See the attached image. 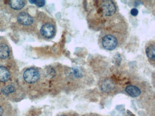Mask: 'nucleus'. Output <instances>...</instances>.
Listing matches in <instances>:
<instances>
[{
	"label": "nucleus",
	"instance_id": "1",
	"mask_svg": "<svg viewBox=\"0 0 155 116\" xmlns=\"http://www.w3.org/2000/svg\"><path fill=\"white\" fill-rule=\"evenodd\" d=\"M30 11L28 8H25L21 11L11 17L10 28L12 30L22 33L36 36L37 32L35 13Z\"/></svg>",
	"mask_w": 155,
	"mask_h": 116
},
{
	"label": "nucleus",
	"instance_id": "2",
	"mask_svg": "<svg viewBox=\"0 0 155 116\" xmlns=\"http://www.w3.org/2000/svg\"><path fill=\"white\" fill-rule=\"evenodd\" d=\"M37 32L35 37L40 40L53 39L57 32L56 23L47 14L36 10L35 13Z\"/></svg>",
	"mask_w": 155,
	"mask_h": 116
},
{
	"label": "nucleus",
	"instance_id": "3",
	"mask_svg": "<svg viewBox=\"0 0 155 116\" xmlns=\"http://www.w3.org/2000/svg\"><path fill=\"white\" fill-rule=\"evenodd\" d=\"M27 5L24 0L0 1V10L11 17L24 10Z\"/></svg>",
	"mask_w": 155,
	"mask_h": 116
},
{
	"label": "nucleus",
	"instance_id": "4",
	"mask_svg": "<svg viewBox=\"0 0 155 116\" xmlns=\"http://www.w3.org/2000/svg\"><path fill=\"white\" fill-rule=\"evenodd\" d=\"M15 60L10 44L7 38L0 36V66Z\"/></svg>",
	"mask_w": 155,
	"mask_h": 116
},
{
	"label": "nucleus",
	"instance_id": "5",
	"mask_svg": "<svg viewBox=\"0 0 155 116\" xmlns=\"http://www.w3.org/2000/svg\"><path fill=\"white\" fill-rule=\"evenodd\" d=\"M102 47L107 50L111 51L115 50L118 44V40L113 34H105L101 39Z\"/></svg>",
	"mask_w": 155,
	"mask_h": 116
},
{
	"label": "nucleus",
	"instance_id": "6",
	"mask_svg": "<svg viewBox=\"0 0 155 116\" xmlns=\"http://www.w3.org/2000/svg\"><path fill=\"white\" fill-rule=\"evenodd\" d=\"M100 8L102 14L107 17H109L115 14L117 10L115 2L111 1H101Z\"/></svg>",
	"mask_w": 155,
	"mask_h": 116
},
{
	"label": "nucleus",
	"instance_id": "7",
	"mask_svg": "<svg viewBox=\"0 0 155 116\" xmlns=\"http://www.w3.org/2000/svg\"><path fill=\"white\" fill-rule=\"evenodd\" d=\"M11 24L10 16L0 10V32L7 31L10 28Z\"/></svg>",
	"mask_w": 155,
	"mask_h": 116
},
{
	"label": "nucleus",
	"instance_id": "8",
	"mask_svg": "<svg viewBox=\"0 0 155 116\" xmlns=\"http://www.w3.org/2000/svg\"><path fill=\"white\" fill-rule=\"evenodd\" d=\"M125 92L130 97L137 98L141 94L140 90L137 86L134 85H129L125 89Z\"/></svg>",
	"mask_w": 155,
	"mask_h": 116
},
{
	"label": "nucleus",
	"instance_id": "9",
	"mask_svg": "<svg viewBox=\"0 0 155 116\" xmlns=\"http://www.w3.org/2000/svg\"><path fill=\"white\" fill-rule=\"evenodd\" d=\"M146 53L147 57L150 60L155 61V45L154 42L148 44L146 48Z\"/></svg>",
	"mask_w": 155,
	"mask_h": 116
},
{
	"label": "nucleus",
	"instance_id": "10",
	"mask_svg": "<svg viewBox=\"0 0 155 116\" xmlns=\"http://www.w3.org/2000/svg\"><path fill=\"white\" fill-rule=\"evenodd\" d=\"M17 90V87L14 83H12L2 88L1 92L5 96H9L10 94L15 93Z\"/></svg>",
	"mask_w": 155,
	"mask_h": 116
},
{
	"label": "nucleus",
	"instance_id": "11",
	"mask_svg": "<svg viewBox=\"0 0 155 116\" xmlns=\"http://www.w3.org/2000/svg\"><path fill=\"white\" fill-rule=\"evenodd\" d=\"M115 87V84L111 80H105L101 83V89L105 92H109L112 91Z\"/></svg>",
	"mask_w": 155,
	"mask_h": 116
},
{
	"label": "nucleus",
	"instance_id": "12",
	"mask_svg": "<svg viewBox=\"0 0 155 116\" xmlns=\"http://www.w3.org/2000/svg\"><path fill=\"white\" fill-rule=\"evenodd\" d=\"M71 74L76 78H81L82 77L83 72L81 69L78 68H73L71 69Z\"/></svg>",
	"mask_w": 155,
	"mask_h": 116
},
{
	"label": "nucleus",
	"instance_id": "13",
	"mask_svg": "<svg viewBox=\"0 0 155 116\" xmlns=\"http://www.w3.org/2000/svg\"><path fill=\"white\" fill-rule=\"evenodd\" d=\"M29 2L32 4H35V5L39 7H41L44 6L45 5V3H46L45 1H41V0H39V1H29Z\"/></svg>",
	"mask_w": 155,
	"mask_h": 116
},
{
	"label": "nucleus",
	"instance_id": "14",
	"mask_svg": "<svg viewBox=\"0 0 155 116\" xmlns=\"http://www.w3.org/2000/svg\"><path fill=\"white\" fill-rule=\"evenodd\" d=\"M138 10L136 8H133L130 11V14L132 16H136L138 14Z\"/></svg>",
	"mask_w": 155,
	"mask_h": 116
},
{
	"label": "nucleus",
	"instance_id": "15",
	"mask_svg": "<svg viewBox=\"0 0 155 116\" xmlns=\"http://www.w3.org/2000/svg\"><path fill=\"white\" fill-rule=\"evenodd\" d=\"M2 114H3V109L0 105V116H2Z\"/></svg>",
	"mask_w": 155,
	"mask_h": 116
},
{
	"label": "nucleus",
	"instance_id": "16",
	"mask_svg": "<svg viewBox=\"0 0 155 116\" xmlns=\"http://www.w3.org/2000/svg\"><path fill=\"white\" fill-rule=\"evenodd\" d=\"M67 116V115H59V116Z\"/></svg>",
	"mask_w": 155,
	"mask_h": 116
}]
</instances>
